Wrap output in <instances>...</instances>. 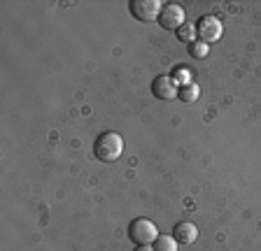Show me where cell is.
I'll list each match as a JSON object with an SVG mask.
<instances>
[{"mask_svg":"<svg viewBox=\"0 0 261 251\" xmlns=\"http://www.w3.org/2000/svg\"><path fill=\"white\" fill-rule=\"evenodd\" d=\"M93 153H96V159L103 161V163H114V161L121 159V153H124V137L114 131H108V133H103V135H98V140L93 142Z\"/></svg>","mask_w":261,"mask_h":251,"instance_id":"cell-1","label":"cell"},{"mask_svg":"<svg viewBox=\"0 0 261 251\" xmlns=\"http://www.w3.org/2000/svg\"><path fill=\"white\" fill-rule=\"evenodd\" d=\"M159 228L154 221H149V218H133L128 226V237L136 244H154L159 237Z\"/></svg>","mask_w":261,"mask_h":251,"instance_id":"cell-2","label":"cell"},{"mask_svg":"<svg viewBox=\"0 0 261 251\" xmlns=\"http://www.w3.org/2000/svg\"><path fill=\"white\" fill-rule=\"evenodd\" d=\"M128 10L138 21L152 23V21H159V14H161V10H163V3H159V0H130Z\"/></svg>","mask_w":261,"mask_h":251,"instance_id":"cell-3","label":"cell"},{"mask_svg":"<svg viewBox=\"0 0 261 251\" xmlns=\"http://www.w3.org/2000/svg\"><path fill=\"white\" fill-rule=\"evenodd\" d=\"M185 19H187L185 7L177 5V3H168V5H163L161 14H159V26L166 28V30H179L185 26Z\"/></svg>","mask_w":261,"mask_h":251,"instance_id":"cell-4","label":"cell"},{"mask_svg":"<svg viewBox=\"0 0 261 251\" xmlns=\"http://www.w3.org/2000/svg\"><path fill=\"white\" fill-rule=\"evenodd\" d=\"M196 30H198V40H203L205 44H212V42H217V40H222L224 26L217 17L205 14V17H201V21L196 23Z\"/></svg>","mask_w":261,"mask_h":251,"instance_id":"cell-5","label":"cell"},{"mask_svg":"<svg viewBox=\"0 0 261 251\" xmlns=\"http://www.w3.org/2000/svg\"><path fill=\"white\" fill-rule=\"evenodd\" d=\"M152 93L154 98L163 100V103H170V100H175L179 96V86L173 82L170 75H159L152 82Z\"/></svg>","mask_w":261,"mask_h":251,"instance_id":"cell-6","label":"cell"},{"mask_svg":"<svg viewBox=\"0 0 261 251\" xmlns=\"http://www.w3.org/2000/svg\"><path fill=\"white\" fill-rule=\"evenodd\" d=\"M173 237L179 244H194L198 240V228H196L191 221H179L173 228Z\"/></svg>","mask_w":261,"mask_h":251,"instance_id":"cell-7","label":"cell"},{"mask_svg":"<svg viewBox=\"0 0 261 251\" xmlns=\"http://www.w3.org/2000/svg\"><path fill=\"white\" fill-rule=\"evenodd\" d=\"M182 103H196V100L201 98V86L196 82H189L185 86H179V96H177Z\"/></svg>","mask_w":261,"mask_h":251,"instance_id":"cell-8","label":"cell"},{"mask_svg":"<svg viewBox=\"0 0 261 251\" xmlns=\"http://www.w3.org/2000/svg\"><path fill=\"white\" fill-rule=\"evenodd\" d=\"M175 35H177V40H179V42H185L187 47H189V44H194L196 40H198V30H196L194 23H185L179 30H175Z\"/></svg>","mask_w":261,"mask_h":251,"instance_id":"cell-9","label":"cell"},{"mask_svg":"<svg viewBox=\"0 0 261 251\" xmlns=\"http://www.w3.org/2000/svg\"><path fill=\"white\" fill-rule=\"evenodd\" d=\"M177 244L179 242L175 240L173 235H159L152 246H154V251H177Z\"/></svg>","mask_w":261,"mask_h":251,"instance_id":"cell-10","label":"cell"},{"mask_svg":"<svg viewBox=\"0 0 261 251\" xmlns=\"http://www.w3.org/2000/svg\"><path fill=\"white\" fill-rule=\"evenodd\" d=\"M170 77H173V82L177 84V86H185V84L194 82V79H191V70L187 66H177L173 72H170Z\"/></svg>","mask_w":261,"mask_h":251,"instance_id":"cell-11","label":"cell"},{"mask_svg":"<svg viewBox=\"0 0 261 251\" xmlns=\"http://www.w3.org/2000/svg\"><path fill=\"white\" fill-rule=\"evenodd\" d=\"M189 54L194 56V58H205V56L210 54V44H205L203 40H196L194 44H189Z\"/></svg>","mask_w":261,"mask_h":251,"instance_id":"cell-12","label":"cell"},{"mask_svg":"<svg viewBox=\"0 0 261 251\" xmlns=\"http://www.w3.org/2000/svg\"><path fill=\"white\" fill-rule=\"evenodd\" d=\"M133 251H154V246L152 244H138Z\"/></svg>","mask_w":261,"mask_h":251,"instance_id":"cell-13","label":"cell"}]
</instances>
